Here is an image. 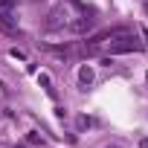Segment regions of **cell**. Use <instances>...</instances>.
<instances>
[{"label":"cell","mask_w":148,"mask_h":148,"mask_svg":"<svg viewBox=\"0 0 148 148\" xmlns=\"http://www.w3.org/2000/svg\"><path fill=\"white\" fill-rule=\"evenodd\" d=\"M145 44L142 41H136L134 35H128V32H122V35H116V38H110L108 41V52L110 55H122V52H136V49H142Z\"/></svg>","instance_id":"6da1fadb"},{"label":"cell","mask_w":148,"mask_h":148,"mask_svg":"<svg viewBox=\"0 0 148 148\" xmlns=\"http://www.w3.org/2000/svg\"><path fill=\"white\" fill-rule=\"evenodd\" d=\"M70 21H73V15H70L64 6H58V9H52V12H49V18H47V23H44V26H47L49 32H58V29H67V23H70Z\"/></svg>","instance_id":"7a4b0ae2"},{"label":"cell","mask_w":148,"mask_h":148,"mask_svg":"<svg viewBox=\"0 0 148 148\" xmlns=\"http://www.w3.org/2000/svg\"><path fill=\"white\" fill-rule=\"evenodd\" d=\"M93 26H96V21H93V18L79 15V18H73V21L67 23V32H70V35H84V32H90Z\"/></svg>","instance_id":"3957f363"},{"label":"cell","mask_w":148,"mask_h":148,"mask_svg":"<svg viewBox=\"0 0 148 148\" xmlns=\"http://www.w3.org/2000/svg\"><path fill=\"white\" fill-rule=\"evenodd\" d=\"M0 29H3V32H18V21L9 12H0Z\"/></svg>","instance_id":"277c9868"},{"label":"cell","mask_w":148,"mask_h":148,"mask_svg":"<svg viewBox=\"0 0 148 148\" xmlns=\"http://www.w3.org/2000/svg\"><path fill=\"white\" fill-rule=\"evenodd\" d=\"M79 84H82V87H90V84H93V67L84 64V67L79 70Z\"/></svg>","instance_id":"5b68a950"},{"label":"cell","mask_w":148,"mask_h":148,"mask_svg":"<svg viewBox=\"0 0 148 148\" xmlns=\"http://www.w3.org/2000/svg\"><path fill=\"white\" fill-rule=\"evenodd\" d=\"M38 84H44V87H47V93H49V96H55V90L49 87V76H47V73H41V76H38Z\"/></svg>","instance_id":"8992f818"},{"label":"cell","mask_w":148,"mask_h":148,"mask_svg":"<svg viewBox=\"0 0 148 148\" xmlns=\"http://www.w3.org/2000/svg\"><path fill=\"white\" fill-rule=\"evenodd\" d=\"M139 35H142V44H148V29L145 26H139Z\"/></svg>","instance_id":"52a82bcc"},{"label":"cell","mask_w":148,"mask_h":148,"mask_svg":"<svg viewBox=\"0 0 148 148\" xmlns=\"http://www.w3.org/2000/svg\"><path fill=\"white\" fill-rule=\"evenodd\" d=\"M9 6H12V0H0V12H6Z\"/></svg>","instance_id":"ba28073f"},{"label":"cell","mask_w":148,"mask_h":148,"mask_svg":"<svg viewBox=\"0 0 148 148\" xmlns=\"http://www.w3.org/2000/svg\"><path fill=\"white\" fill-rule=\"evenodd\" d=\"M139 148H148V136H142V139H139Z\"/></svg>","instance_id":"9c48e42d"},{"label":"cell","mask_w":148,"mask_h":148,"mask_svg":"<svg viewBox=\"0 0 148 148\" xmlns=\"http://www.w3.org/2000/svg\"><path fill=\"white\" fill-rule=\"evenodd\" d=\"M108 148H122V145H108Z\"/></svg>","instance_id":"30bf717a"},{"label":"cell","mask_w":148,"mask_h":148,"mask_svg":"<svg viewBox=\"0 0 148 148\" xmlns=\"http://www.w3.org/2000/svg\"><path fill=\"white\" fill-rule=\"evenodd\" d=\"M145 82H148V73H145Z\"/></svg>","instance_id":"8fae6325"}]
</instances>
